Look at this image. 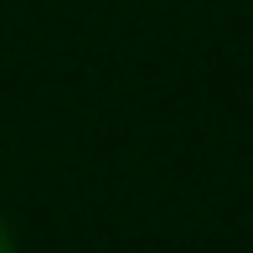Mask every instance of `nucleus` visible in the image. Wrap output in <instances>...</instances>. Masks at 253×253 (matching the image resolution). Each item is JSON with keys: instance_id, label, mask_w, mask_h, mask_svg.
<instances>
[{"instance_id": "obj_1", "label": "nucleus", "mask_w": 253, "mask_h": 253, "mask_svg": "<svg viewBox=\"0 0 253 253\" xmlns=\"http://www.w3.org/2000/svg\"><path fill=\"white\" fill-rule=\"evenodd\" d=\"M0 253H16V233H10V222H5V212H0Z\"/></svg>"}]
</instances>
